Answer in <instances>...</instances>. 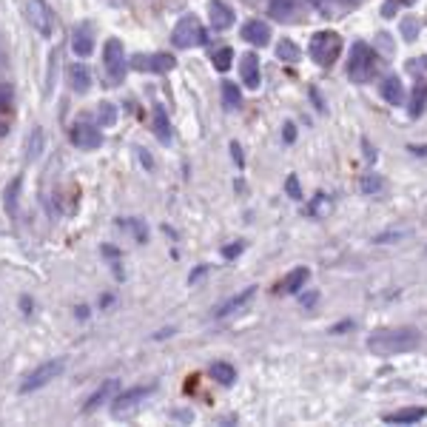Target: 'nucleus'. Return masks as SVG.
<instances>
[{
    "label": "nucleus",
    "instance_id": "f257e3e1",
    "mask_svg": "<svg viewBox=\"0 0 427 427\" xmlns=\"http://www.w3.org/2000/svg\"><path fill=\"white\" fill-rule=\"evenodd\" d=\"M422 342V334L416 327H387L367 336V351L373 356H399L407 351H416Z\"/></svg>",
    "mask_w": 427,
    "mask_h": 427
},
{
    "label": "nucleus",
    "instance_id": "f03ea898",
    "mask_svg": "<svg viewBox=\"0 0 427 427\" xmlns=\"http://www.w3.org/2000/svg\"><path fill=\"white\" fill-rule=\"evenodd\" d=\"M376 71V54L367 43H356L351 49V60H347V77L354 83H367Z\"/></svg>",
    "mask_w": 427,
    "mask_h": 427
},
{
    "label": "nucleus",
    "instance_id": "7ed1b4c3",
    "mask_svg": "<svg viewBox=\"0 0 427 427\" xmlns=\"http://www.w3.org/2000/svg\"><path fill=\"white\" fill-rule=\"evenodd\" d=\"M151 393H154V384L128 387V391L117 393V396H114V402H111V416H114V419H128V416H134Z\"/></svg>",
    "mask_w": 427,
    "mask_h": 427
},
{
    "label": "nucleus",
    "instance_id": "20e7f679",
    "mask_svg": "<svg viewBox=\"0 0 427 427\" xmlns=\"http://www.w3.org/2000/svg\"><path fill=\"white\" fill-rule=\"evenodd\" d=\"M308 51H310V57H314L319 66H331L339 57V51H342V37L336 32H316Z\"/></svg>",
    "mask_w": 427,
    "mask_h": 427
},
{
    "label": "nucleus",
    "instance_id": "39448f33",
    "mask_svg": "<svg viewBox=\"0 0 427 427\" xmlns=\"http://www.w3.org/2000/svg\"><path fill=\"white\" fill-rule=\"evenodd\" d=\"M63 367H66V362L63 359H51V362H43V365H37L34 371L23 379V384H21V393H32V391H41V387H46L51 379H57L63 373Z\"/></svg>",
    "mask_w": 427,
    "mask_h": 427
},
{
    "label": "nucleus",
    "instance_id": "423d86ee",
    "mask_svg": "<svg viewBox=\"0 0 427 427\" xmlns=\"http://www.w3.org/2000/svg\"><path fill=\"white\" fill-rule=\"evenodd\" d=\"M174 43L180 49H191V46H203L205 43V29L197 17H183V21L174 26Z\"/></svg>",
    "mask_w": 427,
    "mask_h": 427
},
{
    "label": "nucleus",
    "instance_id": "0eeeda50",
    "mask_svg": "<svg viewBox=\"0 0 427 427\" xmlns=\"http://www.w3.org/2000/svg\"><path fill=\"white\" fill-rule=\"evenodd\" d=\"M29 21H32L34 32L41 37H49L51 29H54V14L43 0H29Z\"/></svg>",
    "mask_w": 427,
    "mask_h": 427
},
{
    "label": "nucleus",
    "instance_id": "6e6552de",
    "mask_svg": "<svg viewBox=\"0 0 427 427\" xmlns=\"http://www.w3.org/2000/svg\"><path fill=\"white\" fill-rule=\"evenodd\" d=\"M69 137H71V143H74L77 148H83V151H94V148H100V146H103V134H100V128L86 126V123L71 126Z\"/></svg>",
    "mask_w": 427,
    "mask_h": 427
},
{
    "label": "nucleus",
    "instance_id": "1a4fd4ad",
    "mask_svg": "<svg viewBox=\"0 0 427 427\" xmlns=\"http://www.w3.org/2000/svg\"><path fill=\"white\" fill-rule=\"evenodd\" d=\"M240 74H242V83L248 89H259L262 83V71H259V57L254 51H248L242 54V60H240Z\"/></svg>",
    "mask_w": 427,
    "mask_h": 427
},
{
    "label": "nucleus",
    "instance_id": "9d476101",
    "mask_svg": "<svg viewBox=\"0 0 427 427\" xmlns=\"http://www.w3.org/2000/svg\"><path fill=\"white\" fill-rule=\"evenodd\" d=\"M117 379H106L100 387H97V391L89 396V402L83 404V413H94L97 411V407H100V404H106L108 399H114V396H117Z\"/></svg>",
    "mask_w": 427,
    "mask_h": 427
},
{
    "label": "nucleus",
    "instance_id": "9b49d317",
    "mask_svg": "<svg viewBox=\"0 0 427 427\" xmlns=\"http://www.w3.org/2000/svg\"><path fill=\"white\" fill-rule=\"evenodd\" d=\"M254 294H257V288L254 285H248V288H242L237 297H231L228 302H222L220 308H217V316L222 319V316H231V314H237V310H242L251 299H254Z\"/></svg>",
    "mask_w": 427,
    "mask_h": 427
},
{
    "label": "nucleus",
    "instance_id": "f8f14e48",
    "mask_svg": "<svg viewBox=\"0 0 427 427\" xmlns=\"http://www.w3.org/2000/svg\"><path fill=\"white\" fill-rule=\"evenodd\" d=\"M208 12H211V26L222 32L228 26H234V12H231V6H225L222 0H211L208 3Z\"/></svg>",
    "mask_w": 427,
    "mask_h": 427
},
{
    "label": "nucleus",
    "instance_id": "ddd939ff",
    "mask_svg": "<svg viewBox=\"0 0 427 427\" xmlns=\"http://www.w3.org/2000/svg\"><path fill=\"white\" fill-rule=\"evenodd\" d=\"M242 37H245L251 46H268L270 29H268V23H262V21H248V23L242 26Z\"/></svg>",
    "mask_w": 427,
    "mask_h": 427
},
{
    "label": "nucleus",
    "instance_id": "4468645a",
    "mask_svg": "<svg viewBox=\"0 0 427 427\" xmlns=\"http://www.w3.org/2000/svg\"><path fill=\"white\" fill-rule=\"evenodd\" d=\"M424 416H427L424 407H402V411H396V413H387L384 422L387 424H416Z\"/></svg>",
    "mask_w": 427,
    "mask_h": 427
},
{
    "label": "nucleus",
    "instance_id": "2eb2a0df",
    "mask_svg": "<svg viewBox=\"0 0 427 427\" xmlns=\"http://www.w3.org/2000/svg\"><path fill=\"white\" fill-rule=\"evenodd\" d=\"M382 97L391 106H402L404 103V86H402L399 77H387V80L382 83Z\"/></svg>",
    "mask_w": 427,
    "mask_h": 427
},
{
    "label": "nucleus",
    "instance_id": "dca6fc26",
    "mask_svg": "<svg viewBox=\"0 0 427 427\" xmlns=\"http://www.w3.org/2000/svg\"><path fill=\"white\" fill-rule=\"evenodd\" d=\"M308 277H310V270L308 268H294L290 274L285 277V282L279 285L285 294H299V290L305 288V282H308Z\"/></svg>",
    "mask_w": 427,
    "mask_h": 427
},
{
    "label": "nucleus",
    "instance_id": "f3484780",
    "mask_svg": "<svg viewBox=\"0 0 427 427\" xmlns=\"http://www.w3.org/2000/svg\"><path fill=\"white\" fill-rule=\"evenodd\" d=\"M106 66H108V71L114 77H120V71H123V46L117 41L106 43Z\"/></svg>",
    "mask_w": 427,
    "mask_h": 427
},
{
    "label": "nucleus",
    "instance_id": "a211bd4d",
    "mask_svg": "<svg viewBox=\"0 0 427 427\" xmlns=\"http://www.w3.org/2000/svg\"><path fill=\"white\" fill-rule=\"evenodd\" d=\"M268 12L277 17V21H294V14H297V3L294 0H270V6H268Z\"/></svg>",
    "mask_w": 427,
    "mask_h": 427
},
{
    "label": "nucleus",
    "instance_id": "6ab92c4d",
    "mask_svg": "<svg viewBox=\"0 0 427 427\" xmlns=\"http://www.w3.org/2000/svg\"><path fill=\"white\" fill-rule=\"evenodd\" d=\"M211 376L217 379L220 384H234L237 382V371H234V365H228V362H214L211 365Z\"/></svg>",
    "mask_w": 427,
    "mask_h": 427
},
{
    "label": "nucleus",
    "instance_id": "aec40b11",
    "mask_svg": "<svg viewBox=\"0 0 427 427\" xmlns=\"http://www.w3.org/2000/svg\"><path fill=\"white\" fill-rule=\"evenodd\" d=\"M137 69H154V71H163V69H171L174 66V60L171 57H165V54H160V57H137V63H134Z\"/></svg>",
    "mask_w": 427,
    "mask_h": 427
},
{
    "label": "nucleus",
    "instance_id": "412c9836",
    "mask_svg": "<svg viewBox=\"0 0 427 427\" xmlns=\"http://www.w3.org/2000/svg\"><path fill=\"white\" fill-rule=\"evenodd\" d=\"M277 57H279V60H285V63H297L302 57V51H299V46L294 41H282L277 46Z\"/></svg>",
    "mask_w": 427,
    "mask_h": 427
},
{
    "label": "nucleus",
    "instance_id": "4be33fe9",
    "mask_svg": "<svg viewBox=\"0 0 427 427\" xmlns=\"http://www.w3.org/2000/svg\"><path fill=\"white\" fill-rule=\"evenodd\" d=\"M427 106V86H416L413 97H411V117H419Z\"/></svg>",
    "mask_w": 427,
    "mask_h": 427
},
{
    "label": "nucleus",
    "instance_id": "5701e85b",
    "mask_svg": "<svg viewBox=\"0 0 427 427\" xmlns=\"http://www.w3.org/2000/svg\"><path fill=\"white\" fill-rule=\"evenodd\" d=\"M71 86H74L77 91H89L91 77H89V71H86L83 66H74V69H71Z\"/></svg>",
    "mask_w": 427,
    "mask_h": 427
},
{
    "label": "nucleus",
    "instance_id": "b1692460",
    "mask_svg": "<svg viewBox=\"0 0 427 427\" xmlns=\"http://www.w3.org/2000/svg\"><path fill=\"white\" fill-rule=\"evenodd\" d=\"M240 89H237V83H222V103L228 106V108H237L240 106Z\"/></svg>",
    "mask_w": 427,
    "mask_h": 427
},
{
    "label": "nucleus",
    "instance_id": "393cba45",
    "mask_svg": "<svg viewBox=\"0 0 427 427\" xmlns=\"http://www.w3.org/2000/svg\"><path fill=\"white\" fill-rule=\"evenodd\" d=\"M97 120H100V128H108V126H114V120H117V111H114L111 103H100V108H97Z\"/></svg>",
    "mask_w": 427,
    "mask_h": 427
},
{
    "label": "nucleus",
    "instance_id": "a878e982",
    "mask_svg": "<svg viewBox=\"0 0 427 427\" xmlns=\"http://www.w3.org/2000/svg\"><path fill=\"white\" fill-rule=\"evenodd\" d=\"M231 60H234V51H231V49H220L217 54H214V69H217V71H228L231 69Z\"/></svg>",
    "mask_w": 427,
    "mask_h": 427
},
{
    "label": "nucleus",
    "instance_id": "bb28decb",
    "mask_svg": "<svg viewBox=\"0 0 427 427\" xmlns=\"http://www.w3.org/2000/svg\"><path fill=\"white\" fill-rule=\"evenodd\" d=\"M154 126H157V137H160L163 143H168L171 131H168V123H165V114H163V108H157V114H154Z\"/></svg>",
    "mask_w": 427,
    "mask_h": 427
},
{
    "label": "nucleus",
    "instance_id": "cd10ccee",
    "mask_svg": "<svg viewBox=\"0 0 427 427\" xmlns=\"http://www.w3.org/2000/svg\"><path fill=\"white\" fill-rule=\"evenodd\" d=\"M74 51L80 54V57H86V54L91 51V37H86V34H74Z\"/></svg>",
    "mask_w": 427,
    "mask_h": 427
},
{
    "label": "nucleus",
    "instance_id": "c85d7f7f",
    "mask_svg": "<svg viewBox=\"0 0 427 427\" xmlns=\"http://www.w3.org/2000/svg\"><path fill=\"white\" fill-rule=\"evenodd\" d=\"M402 32H404L407 41H416V37H419V23L413 21V17H404V21H402Z\"/></svg>",
    "mask_w": 427,
    "mask_h": 427
},
{
    "label": "nucleus",
    "instance_id": "c756f323",
    "mask_svg": "<svg viewBox=\"0 0 427 427\" xmlns=\"http://www.w3.org/2000/svg\"><path fill=\"white\" fill-rule=\"evenodd\" d=\"M382 177H376V174H367V177L362 180V188L367 191V194H376V191H382Z\"/></svg>",
    "mask_w": 427,
    "mask_h": 427
},
{
    "label": "nucleus",
    "instance_id": "7c9ffc66",
    "mask_svg": "<svg viewBox=\"0 0 427 427\" xmlns=\"http://www.w3.org/2000/svg\"><path fill=\"white\" fill-rule=\"evenodd\" d=\"M17 188H21V180H12V185L6 188V208L9 211L17 208Z\"/></svg>",
    "mask_w": 427,
    "mask_h": 427
},
{
    "label": "nucleus",
    "instance_id": "2f4dec72",
    "mask_svg": "<svg viewBox=\"0 0 427 427\" xmlns=\"http://www.w3.org/2000/svg\"><path fill=\"white\" fill-rule=\"evenodd\" d=\"M41 146H43V134L34 131V143H29V157H37V154H41Z\"/></svg>",
    "mask_w": 427,
    "mask_h": 427
},
{
    "label": "nucleus",
    "instance_id": "473e14b6",
    "mask_svg": "<svg viewBox=\"0 0 427 427\" xmlns=\"http://www.w3.org/2000/svg\"><path fill=\"white\" fill-rule=\"evenodd\" d=\"M288 194H290V197H294V200H302V191H299V183H297V177H294V174H290V177H288Z\"/></svg>",
    "mask_w": 427,
    "mask_h": 427
},
{
    "label": "nucleus",
    "instance_id": "72a5a7b5",
    "mask_svg": "<svg viewBox=\"0 0 427 427\" xmlns=\"http://www.w3.org/2000/svg\"><path fill=\"white\" fill-rule=\"evenodd\" d=\"M407 231H387V234H379L373 242H387V240H399V237H404Z\"/></svg>",
    "mask_w": 427,
    "mask_h": 427
},
{
    "label": "nucleus",
    "instance_id": "f704fd0d",
    "mask_svg": "<svg viewBox=\"0 0 427 427\" xmlns=\"http://www.w3.org/2000/svg\"><path fill=\"white\" fill-rule=\"evenodd\" d=\"M222 254L231 259V257H240L242 254V242H237V245H228V248H222Z\"/></svg>",
    "mask_w": 427,
    "mask_h": 427
},
{
    "label": "nucleus",
    "instance_id": "c9c22d12",
    "mask_svg": "<svg viewBox=\"0 0 427 427\" xmlns=\"http://www.w3.org/2000/svg\"><path fill=\"white\" fill-rule=\"evenodd\" d=\"M297 137V134H294V123H288L285 126V140H294Z\"/></svg>",
    "mask_w": 427,
    "mask_h": 427
},
{
    "label": "nucleus",
    "instance_id": "e433bc0d",
    "mask_svg": "<svg viewBox=\"0 0 427 427\" xmlns=\"http://www.w3.org/2000/svg\"><path fill=\"white\" fill-rule=\"evenodd\" d=\"M411 151H413V154H422V157H427V146H413Z\"/></svg>",
    "mask_w": 427,
    "mask_h": 427
},
{
    "label": "nucleus",
    "instance_id": "4c0bfd02",
    "mask_svg": "<svg viewBox=\"0 0 427 427\" xmlns=\"http://www.w3.org/2000/svg\"><path fill=\"white\" fill-rule=\"evenodd\" d=\"M231 151H234V160H237V163H242V154H240V146H237V143L231 146Z\"/></svg>",
    "mask_w": 427,
    "mask_h": 427
},
{
    "label": "nucleus",
    "instance_id": "58836bf2",
    "mask_svg": "<svg viewBox=\"0 0 427 427\" xmlns=\"http://www.w3.org/2000/svg\"><path fill=\"white\" fill-rule=\"evenodd\" d=\"M6 106H9V97H6V94H3V91H0V111H3V108H6Z\"/></svg>",
    "mask_w": 427,
    "mask_h": 427
},
{
    "label": "nucleus",
    "instance_id": "ea45409f",
    "mask_svg": "<svg viewBox=\"0 0 427 427\" xmlns=\"http://www.w3.org/2000/svg\"><path fill=\"white\" fill-rule=\"evenodd\" d=\"M396 3H404V6H411V3H416V0H396Z\"/></svg>",
    "mask_w": 427,
    "mask_h": 427
},
{
    "label": "nucleus",
    "instance_id": "a19ab883",
    "mask_svg": "<svg viewBox=\"0 0 427 427\" xmlns=\"http://www.w3.org/2000/svg\"><path fill=\"white\" fill-rule=\"evenodd\" d=\"M308 3H310V6H322V0H308Z\"/></svg>",
    "mask_w": 427,
    "mask_h": 427
},
{
    "label": "nucleus",
    "instance_id": "79ce46f5",
    "mask_svg": "<svg viewBox=\"0 0 427 427\" xmlns=\"http://www.w3.org/2000/svg\"><path fill=\"white\" fill-rule=\"evenodd\" d=\"M339 3H359V0H339Z\"/></svg>",
    "mask_w": 427,
    "mask_h": 427
}]
</instances>
